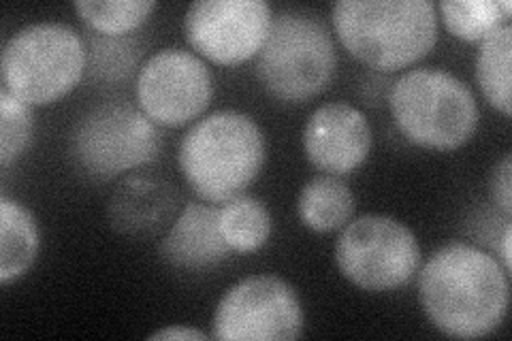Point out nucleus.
Segmentation results:
<instances>
[{"label":"nucleus","instance_id":"4","mask_svg":"<svg viewBox=\"0 0 512 341\" xmlns=\"http://www.w3.org/2000/svg\"><path fill=\"white\" fill-rule=\"evenodd\" d=\"M389 105L399 133L425 150H459L478 128L480 111L472 90L444 69L404 73L391 86Z\"/></svg>","mask_w":512,"mask_h":341},{"label":"nucleus","instance_id":"12","mask_svg":"<svg viewBox=\"0 0 512 341\" xmlns=\"http://www.w3.org/2000/svg\"><path fill=\"white\" fill-rule=\"evenodd\" d=\"M372 126L365 113L350 103L320 105L303 126V152L327 175L357 171L372 150Z\"/></svg>","mask_w":512,"mask_h":341},{"label":"nucleus","instance_id":"18","mask_svg":"<svg viewBox=\"0 0 512 341\" xmlns=\"http://www.w3.org/2000/svg\"><path fill=\"white\" fill-rule=\"evenodd\" d=\"M218 224L224 241L239 254L261 250L274 231L269 209L250 194H239V197L222 203V207H218Z\"/></svg>","mask_w":512,"mask_h":341},{"label":"nucleus","instance_id":"9","mask_svg":"<svg viewBox=\"0 0 512 341\" xmlns=\"http://www.w3.org/2000/svg\"><path fill=\"white\" fill-rule=\"evenodd\" d=\"M303 307L297 290L278 275H250L220 299L214 339L293 341L303 335Z\"/></svg>","mask_w":512,"mask_h":341},{"label":"nucleus","instance_id":"14","mask_svg":"<svg viewBox=\"0 0 512 341\" xmlns=\"http://www.w3.org/2000/svg\"><path fill=\"white\" fill-rule=\"evenodd\" d=\"M175 214H178V194L169 184L152 177H128L109 201V222L114 231L135 239L158 235L175 220Z\"/></svg>","mask_w":512,"mask_h":341},{"label":"nucleus","instance_id":"16","mask_svg":"<svg viewBox=\"0 0 512 341\" xmlns=\"http://www.w3.org/2000/svg\"><path fill=\"white\" fill-rule=\"evenodd\" d=\"M297 214L316 233L344 229L355 214V194L338 175H316L299 192Z\"/></svg>","mask_w":512,"mask_h":341},{"label":"nucleus","instance_id":"23","mask_svg":"<svg viewBox=\"0 0 512 341\" xmlns=\"http://www.w3.org/2000/svg\"><path fill=\"white\" fill-rule=\"evenodd\" d=\"M489 190H491L493 203L504 211L506 218H510L512 216V158H510V154H506L500 165L493 169Z\"/></svg>","mask_w":512,"mask_h":341},{"label":"nucleus","instance_id":"24","mask_svg":"<svg viewBox=\"0 0 512 341\" xmlns=\"http://www.w3.org/2000/svg\"><path fill=\"white\" fill-rule=\"evenodd\" d=\"M148 339H156V341H175V339H195V341H207L210 335L205 331L199 329H192V327H182V324H175V327H167V329H160L156 333H152Z\"/></svg>","mask_w":512,"mask_h":341},{"label":"nucleus","instance_id":"15","mask_svg":"<svg viewBox=\"0 0 512 341\" xmlns=\"http://www.w3.org/2000/svg\"><path fill=\"white\" fill-rule=\"evenodd\" d=\"M41 248L39 222L20 201L0 197V284H11L37 261Z\"/></svg>","mask_w":512,"mask_h":341},{"label":"nucleus","instance_id":"25","mask_svg":"<svg viewBox=\"0 0 512 341\" xmlns=\"http://www.w3.org/2000/svg\"><path fill=\"white\" fill-rule=\"evenodd\" d=\"M510 241H512V226L510 222L506 224L504 235H502V267L506 269V273L510 275L512 269V256H510Z\"/></svg>","mask_w":512,"mask_h":341},{"label":"nucleus","instance_id":"2","mask_svg":"<svg viewBox=\"0 0 512 341\" xmlns=\"http://www.w3.org/2000/svg\"><path fill=\"white\" fill-rule=\"evenodd\" d=\"M267 143L248 113L216 111L188 128L178 150L186 184L205 203H227L261 175Z\"/></svg>","mask_w":512,"mask_h":341},{"label":"nucleus","instance_id":"11","mask_svg":"<svg viewBox=\"0 0 512 341\" xmlns=\"http://www.w3.org/2000/svg\"><path fill=\"white\" fill-rule=\"evenodd\" d=\"M271 20L265 0H197L186 11L184 32L205 60L233 67L259 56Z\"/></svg>","mask_w":512,"mask_h":341},{"label":"nucleus","instance_id":"3","mask_svg":"<svg viewBox=\"0 0 512 341\" xmlns=\"http://www.w3.org/2000/svg\"><path fill=\"white\" fill-rule=\"evenodd\" d=\"M331 20L344 50L376 71L406 69L438 41L431 0H338Z\"/></svg>","mask_w":512,"mask_h":341},{"label":"nucleus","instance_id":"8","mask_svg":"<svg viewBox=\"0 0 512 341\" xmlns=\"http://www.w3.org/2000/svg\"><path fill=\"white\" fill-rule=\"evenodd\" d=\"M335 265L365 292H391L419 273V239L404 222L365 214L342 229L335 241Z\"/></svg>","mask_w":512,"mask_h":341},{"label":"nucleus","instance_id":"21","mask_svg":"<svg viewBox=\"0 0 512 341\" xmlns=\"http://www.w3.org/2000/svg\"><path fill=\"white\" fill-rule=\"evenodd\" d=\"M32 107L13 96L7 88H0V165L9 169L32 141L35 118Z\"/></svg>","mask_w":512,"mask_h":341},{"label":"nucleus","instance_id":"17","mask_svg":"<svg viewBox=\"0 0 512 341\" xmlns=\"http://www.w3.org/2000/svg\"><path fill=\"white\" fill-rule=\"evenodd\" d=\"M510 56H512V26L502 24L478 43L476 54V81L483 92L485 101L504 113L512 116L510 99Z\"/></svg>","mask_w":512,"mask_h":341},{"label":"nucleus","instance_id":"5","mask_svg":"<svg viewBox=\"0 0 512 341\" xmlns=\"http://www.w3.org/2000/svg\"><path fill=\"white\" fill-rule=\"evenodd\" d=\"M88 69L84 39L69 24L37 22L9 37L0 60L3 88L30 107H45L75 90Z\"/></svg>","mask_w":512,"mask_h":341},{"label":"nucleus","instance_id":"13","mask_svg":"<svg viewBox=\"0 0 512 341\" xmlns=\"http://www.w3.org/2000/svg\"><path fill=\"white\" fill-rule=\"evenodd\" d=\"M231 252L220 231L218 207L205 205V201L188 203L175 216L158 248L160 258L167 265L190 271L227 261Z\"/></svg>","mask_w":512,"mask_h":341},{"label":"nucleus","instance_id":"6","mask_svg":"<svg viewBox=\"0 0 512 341\" xmlns=\"http://www.w3.org/2000/svg\"><path fill=\"white\" fill-rule=\"evenodd\" d=\"M338 67L327 26L303 11H280L256 56V77L282 103L310 101L325 92Z\"/></svg>","mask_w":512,"mask_h":341},{"label":"nucleus","instance_id":"7","mask_svg":"<svg viewBox=\"0 0 512 341\" xmlns=\"http://www.w3.org/2000/svg\"><path fill=\"white\" fill-rule=\"evenodd\" d=\"M163 152L158 126L128 103L90 109L71 133L77 167L94 180H114L120 173L150 165Z\"/></svg>","mask_w":512,"mask_h":341},{"label":"nucleus","instance_id":"22","mask_svg":"<svg viewBox=\"0 0 512 341\" xmlns=\"http://www.w3.org/2000/svg\"><path fill=\"white\" fill-rule=\"evenodd\" d=\"M139 58V45L133 39L99 35L90 43L88 71L101 81H118L135 69Z\"/></svg>","mask_w":512,"mask_h":341},{"label":"nucleus","instance_id":"10","mask_svg":"<svg viewBox=\"0 0 512 341\" xmlns=\"http://www.w3.org/2000/svg\"><path fill=\"white\" fill-rule=\"evenodd\" d=\"M214 99V77L205 60L182 47H165L137 75V101L156 124L178 128L197 120Z\"/></svg>","mask_w":512,"mask_h":341},{"label":"nucleus","instance_id":"20","mask_svg":"<svg viewBox=\"0 0 512 341\" xmlns=\"http://www.w3.org/2000/svg\"><path fill=\"white\" fill-rule=\"evenodd\" d=\"M436 11H440L446 30L468 43H480L489 32L510 22L504 18L500 0H442Z\"/></svg>","mask_w":512,"mask_h":341},{"label":"nucleus","instance_id":"1","mask_svg":"<svg viewBox=\"0 0 512 341\" xmlns=\"http://www.w3.org/2000/svg\"><path fill=\"white\" fill-rule=\"evenodd\" d=\"M419 301L446 337H485L500 329L508 314V273L498 258L470 243H448L421 267Z\"/></svg>","mask_w":512,"mask_h":341},{"label":"nucleus","instance_id":"19","mask_svg":"<svg viewBox=\"0 0 512 341\" xmlns=\"http://www.w3.org/2000/svg\"><path fill=\"white\" fill-rule=\"evenodd\" d=\"M154 0H77L75 11L103 37H126L156 11Z\"/></svg>","mask_w":512,"mask_h":341}]
</instances>
